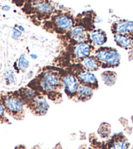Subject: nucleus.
Segmentation results:
<instances>
[{
  "label": "nucleus",
  "instance_id": "nucleus-27",
  "mask_svg": "<svg viewBox=\"0 0 133 149\" xmlns=\"http://www.w3.org/2000/svg\"><path fill=\"white\" fill-rule=\"evenodd\" d=\"M30 56L32 60H36L38 58V56H37L36 54H34V53H31V54H30Z\"/></svg>",
  "mask_w": 133,
  "mask_h": 149
},
{
  "label": "nucleus",
  "instance_id": "nucleus-25",
  "mask_svg": "<svg viewBox=\"0 0 133 149\" xmlns=\"http://www.w3.org/2000/svg\"><path fill=\"white\" fill-rule=\"evenodd\" d=\"M15 149H26V147L24 145L20 144V145H18L17 146H16Z\"/></svg>",
  "mask_w": 133,
  "mask_h": 149
},
{
  "label": "nucleus",
  "instance_id": "nucleus-12",
  "mask_svg": "<svg viewBox=\"0 0 133 149\" xmlns=\"http://www.w3.org/2000/svg\"><path fill=\"white\" fill-rule=\"evenodd\" d=\"M70 36L73 41L77 43L89 42V33L87 31L83 26H74L70 31Z\"/></svg>",
  "mask_w": 133,
  "mask_h": 149
},
{
  "label": "nucleus",
  "instance_id": "nucleus-30",
  "mask_svg": "<svg viewBox=\"0 0 133 149\" xmlns=\"http://www.w3.org/2000/svg\"><path fill=\"white\" fill-rule=\"evenodd\" d=\"M95 22L99 23V22H103V20L101 19L100 17H97V19H95Z\"/></svg>",
  "mask_w": 133,
  "mask_h": 149
},
{
  "label": "nucleus",
  "instance_id": "nucleus-15",
  "mask_svg": "<svg viewBox=\"0 0 133 149\" xmlns=\"http://www.w3.org/2000/svg\"><path fill=\"white\" fill-rule=\"evenodd\" d=\"M33 5L34 9L41 15H50L54 11V7L47 0H38Z\"/></svg>",
  "mask_w": 133,
  "mask_h": 149
},
{
  "label": "nucleus",
  "instance_id": "nucleus-29",
  "mask_svg": "<svg viewBox=\"0 0 133 149\" xmlns=\"http://www.w3.org/2000/svg\"><path fill=\"white\" fill-rule=\"evenodd\" d=\"M31 149H41V146H40L39 144H37V145H34L33 147L31 148Z\"/></svg>",
  "mask_w": 133,
  "mask_h": 149
},
{
  "label": "nucleus",
  "instance_id": "nucleus-16",
  "mask_svg": "<svg viewBox=\"0 0 133 149\" xmlns=\"http://www.w3.org/2000/svg\"><path fill=\"white\" fill-rule=\"evenodd\" d=\"M114 41L118 47L129 50L133 48V36L121 34H114Z\"/></svg>",
  "mask_w": 133,
  "mask_h": 149
},
{
  "label": "nucleus",
  "instance_id": "nucleus-2",
  "mask_svg": "<svg viewBox=\"0 0 133 149\" xmlns=\"http://www.w3.org/2000/svg\"><path fill=\"white\" fill-rule=\"evenodd\" d=\"M0 102L3 105L5 112L17 120H23L26 118V106L15 92L0 94Z\"/></svg>",
  "mask_w": 133,
  "mask_h": 149
},
{
  "label": "nucleus",
  "instance_id": "nucleus-26",
  "mask_svg": "<svg viewBox=\"0 0 133 149\" xmlns=\"http://www.w3.org/2000/svg\"><path fill=\"white\" fill-rule=\"evenodd\" d=\"M52 149H62V145L61 144V143H58Z\"/></svg>",
  "mask_w": 133,
  "mask_h": 149
},
{
  "label": "nucleus",
  "instance_id": "nucleus-1",
  "mask_svg": "<svg viewBox=\"0 0 133 149\" xmlns=\"http://www.w3.org/2000/svg\"><path fill=\"white\" fill-rule=\"evenodd\" d=\"M40 95L48 98L54 103L63 101L62 73L56 69L47 68L42 71L35 78L28 84Z\"/></svg>",
  "mask_w": 133,
  "mask_h": 149
},
{
  "label": "nucleus",
  "instance_id": "nucleus-11",
  "mask_svg": "<svg viewBox=\"0 0 133 149\" xmlns=\"http://www.w3.org/2000/svg\"><path fill=\"white\" fill-rule=\"evenodd\" d=\"M15 92L20 98V100L22 101L26 107H27L30 103L33 102V101L39 95H40L35 90H33L28 86L21 88L20 89L17 90V91H15Z\"/></svg>",
  "mask_w": 133,
  "mask_h": 149
},
{
  "label": "nucleus",
  "instance_id": "nucleus-19",
  "mask_svg": "<svg viewBox=\"0 0 133 149\" xmlns=\"http://www.w3.org/2000/svg\"><path fill=\"white\" fill-rule=\"evenodd\" d=\"M97 134L103 141L109 139L111 135L110 124L107 122H102L97 130Z\"/></svg>",
  "mask_w": 133,
  "mask_h": 149
},
{
  "label": "nucleus",
  "instance_id": "nucleus-7",
  "mask_svg": "<svg viewBox=\"0 0 133 149\" xmlns=\"http://www.w3.org/2000/svg\"><path fill=\"white\" fill-rule=\"evenodd\" d=\"M94 47L89 42L77 43L72 49L71 59L74 63H79L84 58L91 56Z\"/></svg>",
  "mask_w": 133,
  "mask_h": 149
},
{
  "label": "nucleus",
  "instance_id": "nucleus-3",
  "mask_svg": "<svg viewBox=\"0 0 133 149\" xmlns=\"http://www.w3.org/2000/svg\"><path fill=\"white\" fill-rule=\"evenodd\" d=\"M95 57L100 65V68H116L121 62V55L116 49L100 47L95 50Z\"/></svg>",
  "mask_w": 133,
  "mask_h": 149
},
{
  "label": "nucleus",
  "instance_id": "nucleus-22",
  "mask_svg": "<svg viewBox=\"0 0 133 149\" xmlns=\"http://www.w3.org/2000/svg\"><path fill=\"white\" fill-rule=\"evenodd\" d=\"M3 105L0 102V124H10V122L7 117Z\"/></svg>",
  "mask_w": 133,
  "mask_h": 149
},
{
  "label": "nucleus",
  "instance_id": "nucleus-24",
  "mask_svg": "<svg viewBox=\"0 0 133 149\" xmlns=\"http://www.w3.org/2000/svg\"><path fill=\"white\" fill-rule=\"evenodd\" d=\"M1 9L4 11H9V10L10 9V6L8 5H5L1 7Z\"/></svg>",
  "mask_w": 133,
  "mask_h": 149
},
{
  "label": "nucleus",
  "instance_id": "nucleus-20",
  "mask_svg": "<svg viewBox=\"0 0 133 149\" xmlns=\"http://www.w3.org/2000/svg\"><path fill=\"white\" fill-rule=\"evenodd\" d=\"M17 64V68L18 70L22 71V72H24V71L27 70V69L30 67V61H29L24 55H20V57L18 58L17 62L16 63Z\"/></svg>",
  "mask_w": 133,
  "mask_h": 149
},
{
  "label": "nucleus",
  "instance_id": "nucleus-28",
  "mask_svg": "<svg viewBox=\"0 0 133 149\" xmlns=\"http://www.w3.org/2000/svg\"><path fill=\"white\" fill-rule=\"evenodd\" d=\"M17 28L19 29V30L22 31V32H23V31H25V28L23 26H21V25H19V26H17Z\"/></svg>",
  "mask_w": 133,
  "mask_h": 149
},
{
  "label": "nucleus",
  "instance_id": "nucleus-4",
  "mask_svg": "<svg viewBox=\"0 0 133 149\" xmlns=\"http://www.w3.org/2000/svg\"><path fill=\"white\" fill-rule=\"evenodd\" d=\"M78 79L79 83L89 86L94 90L99 88V81L95 74L82 67L80 63H76L72 66L71 71Z\"/></svg>",
  "mask_w": 133,
  "mask_h": 149
},
{
  "label": "nucleus",
  "instance_id": "nucleus-10",
  "mask_svg": "<svg viewBox=\"0 0 133 149\" xmlns=\"http://www.w3.org/2000/svg\"><path fill=\"white\" fill-rule=\"evenodd\" d=\"M114 34H121L133 36V22L121 20L114 22L112 26Z\"/></svg>",
  "mask_w": 133,
  "mask_h": 149
},
{
  "label": "nucleus",
  "instance_id": "nucleus-6",
  "mask_svg": "<svg viewBox=\"0 0 133 149\" xmlns=\"http://www.w3.org/2000/svg\"><path fill=\"white\" fill-rule=\"evenodd\" d=\"M100 149H129L130 143L123 133H116L110 138L99 143Z\"/></svg>",
  "mask_w": 133,
  "mask_h": 149
},
{
  "label": "nucleus",
  "instance_id": "nucleus-17",
  "mask_svg": "<svg viewBox=\"0 0 133 149\" xmlns=\"http://www.w3.org/2000/svg\"><path fill=\"white\" fill-rule=\"evenodd\" d=\"M81 65L83 67L85 70L87 71L94 72L97 71L100 68V65L99 62H98L97 58L95 57V56L91 55L89 56L84 58L80 62Z\"/></svg>",
  "mask_w": 133,
  "mask_h": 149
},
{
  "label": "nucleus",
  "instance_id": "nucleus-18",
  "mask_svg": "<svg viewBox=\"0 0 133 149\" xmlns=\"http://www.w3.org/2000/svg\"><path fill=\"white\" fill-rule=\"evenodd\" d=\"M101 79L104 84L108 86H112L116 84L117 74L112 71H105L101 73Z\"/></svg>",
  "mask_w": 133,
  "mask_h": 149
},
{
  "label": "nucleus",
  "instance_id": "nucleus-14",
  "mask_svg": "<svg viewBox=\"0 0 133 149\" xmlns=\"http://www.w3.org/2000/svg\"><path fill=\"white\" fill-rule=\"evenodd\" d=\"M94 90L86 85L80 84L77 90L75 102H86L90 100L94 96Z\"/></svg>",
  "mask_w": 133,
  "mask_h": 149
},
{
  "label": "nucleus",
  "instance_id": "nucleus-13",
  "mask_svg": "<svg viewBox=\"0 0 133 149\" xmlns=\"http://www.w3.org/2000/svg\"><path fill=\"white\" fill-rule=\"evenodd\" d=\"M89 40L93 46L99 48L103 46L107 41V36L105 31L97 29L89 33Z\"/></svg>",
  "mask_w": 133,
  "mask_h": 149
},
{
  "label": "nucleus",
  "instance_id": "nucleus-21",
  "mask_svg": "<svg viewBox=\"0 0 133 149\" xmlns=\"http://www.w3.org/2000/svg\"><path fill=\"white\" fill-rule=\"evenodd\" d=\"M4 78L7 85H12L15 84L16 81L15 70L11 68H8L4 74Z\"/></svg>",
  "mask_w": 133,
  "mask_h": 149
},
{
  "label": "nucleus",
  "instance_id": "nucleus-23",
  "mask_svg": "<svg viewBox=\"0 0 133 149\" xmlns=\"http://www.w3.org/2000/svg\"><path fill=\"white\" fill-rule=\"evenodd\" d=\"M22 32L17 27H15L12 28V38L14 40H18L20 37L22 36Z\"/></svg>",
  "mask_w": 133,
  "mask_h": 149
},
{
  "label": "nucleus",
  "instance_id": "nucleus-32",
  "mask_svg": "<svg viewBox=\"0 0 133 149\" xmlns=\"http://www.w3.org/2000/svg\"><path fill=\"white\" fill-rule=\"evenodd\" d=\"M131 149H133V147H132V148H131Z\"/></svg>",
  "mask_w": 133,
  "mask_h": 149
},
{
  "label": "nucleus",
  "instance_id": "nucleus-31",
  "mask_svg": "<svg viewBox=\"0 0 133 149\" xmlns=\"http://www.w3.org/2000/svg\"><path fill=\"white\" fill-rule=\"evenodd\" d=\"M28 1H30V2H33V3H35L38 1V0H28Z\"/></svg>",
  "mask_w": 133,
  "mask_h": 149
},
{
  "label": "nucleus",
  "instance_id": "nucleus-5",
  "mask_svg": "<svg viewBox=\"0 0 133 149\" xmlns=\"http://www.w3.org/2000/svg\"><path fill=\"white\" fill-rule=\"evenodd\" d=\"M63 91L69 99L74 102L80 83L76 77L69 71H61Z\"/></svg>",
  "mask_w": 133,
  "mask_h": 149
},
{
  "label": "nucleus",
  "instance_id": "nucleus-9",
  "mask_svg": "<svg viewBox=\"0 0 133 149\" xmlns=\"http://www.w3.org/2000/svg\"><path fill=\"white\" fill-rule=\"evenodd\" d=\"M54 27L60 32H67L74 27V22L72 16L67 14H60L55 15L52 19Z\"/></svg>",
  "mask_w": 133,
  "mask_h": 149
},
{
  "label": "nucleus",
  "instance_id": "nucleus-8",
  "mask_svg": "<svg viewBox=\"0 0 133 149\" xmlns=\"http://www.w3.org/2000/svg\"><path fill=\"white\" fill-rule=\"evenodd\" d=\"M27 108L35 116H42L47 114L50 105L47 102L46 97L39 95L33 101V102L28 106Z\"/></svg>",
  "mask_w": 133,
  "mask_h": 149
}]
</instances>
